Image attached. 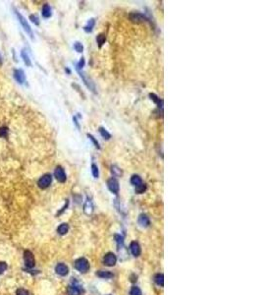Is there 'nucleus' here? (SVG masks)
Returning a JSON list of instances; mask_svg holds the SVG:
<instances>
[{"label":"nucleus","mask_w":262,"mask_h":295,"mask_svg":"<svg viewBox=\"0 0 262 295\" xmlns=\"http://www.w3.org/2000/svg\"><path fill=\"white\" fill-rule=\"evenodd\" d=\"M75 268H76L79 273L85 274L90 269V264L86 258H79L75 262Z\"/></svg>","instance_id":"nucleus-1"},{"label":"nucleus","mask_w":262,"mask_h":295,"mask_svg":"<svg viewBox=\"0 0 262 295\" xmlns=\"http://www.w3.org/2000/svg\"><path fill=\"white\" fill-rule=\"evenodd\" d=\"M15 14L17 15V17H18V19H19V21H20L21 25H22V26H23V28H24V29H25V31L28 32V34H29V36L31 37V39H34V32H32L31 28L30 27L29 23L27 22V20L25 19V17L23 16V15H21L20 12H19L18 10H15Z\"/></svg>","instance_id":"nucleus-2"},{"label":"nucleus","mask_w":262,"mask_h":295,"mask_svg":"<svg viewBox=\"0 0 262 295\" xmlns=\"http://www.w3.org/2000/svg\"><path fill=\"white\" fill-rule=\"evenodd\" d=\"M51 182H52V176L50 174H44L37 181V185L40 189H46L50 186Z\"/></svg>","instance_id":"nucleus-3"},{"label":"nucleus","mask_w":262,"mask_h":295,"mask_svg":"<svg viewBox=\"0 0 262 295\" xmlns=\"http://www.w3.org/2000/svg\"><path fill=\"white\" fill-rule=\"evenodd\" d=\"M24 260H25V265L28 269H32L35 267V257L31 251L26 250L24 252Z\"/></svg>","instance_id":"nucleus-4"},{"label":"nucleus","mask_w":262,"mask_h":295,"mask_svg":"<svg viewBox=\"0 0 262 295\" xmlns=\"http://www.w3.org/2000/svg\"><path fill=\"white\" fill-rule=\"evenodd\" d=\"M107 187L108 189L114 194H118L119 193V182L115 177H111L108 180H107Z\"/></svg>","instance_id":"nucleus-5"},{"label":"nucleus","mask_w":262,"mask_h":295,"mask_svg":"<svg viewBox=\"0 0 262 295\" xmlns=\"http://www.w3.org/2000/svg\"><path fill=\"white\" fill-rule=\"evenodd\" d=\"M67 294L68 295H83V289L81 285L77 283L71 284L67 289Z\"/></svg>","instance_id":"nucleus-6"},{"label":"nucleus","mask_w":262,"mask_h":295,"mask_svg":"<svg viewBox=\"0 0 262 295\" xmlns=\"http://www.w3.org/2000/svg\"><path fill=\"white\" fill-rule=\"evenodd\" d=\"M54 176H55V178L57 179L59 182H61V183L65 182V181H66V179H67L66 173H65V170L63 169L62 166H57V167L55 168V170H54Z\"/></svg>","instance_id":"nucleus-7"},{"label":"nucleus","mask_w":262,"mask_h":295,"mask_svg":"<svg viewBox=\"0 0 262 295\" xmlns=\"http://www.w3.org/2000/svg\"><path fill=\"white\" fill-rule=\"evenodd\" d=\"M78 72H79V76H81V78L83 79V83L86 84V86H87L88 89H90V90H91L93 93H95V87H94V84H93V82L90 80V78H87V77L86 76L85 73H83L82 71H78Z\"/></svg>","instance_id":"nucleus-8"},{"label":"nucleus","mask_w":262,"mask_h":295,"mask_svg":"<svg viewBox=\"0 0 262 295\" xmlns=\"http://www.w3.org/2000/svg\"><path fill=\"white\" fill-rule=\"evenodd\" d=\"M103 262L106 266L108 267H112L116 264L117 262V257L113 254V253H107V254L104 256V259Z\"/></svg>","instance_id":"nucleus-9"},{"label":"nucleus","mask_w":262,"mask_h":295,"mask_svg":"<svg viewBox=\"0 0 262 295\" xmlns=\"http://www.w3.org/2000/svg\"><path fill=\"white\" fill-rule=\"evenodd\" d=\"M14 79L19 83V84H23L26 81V76H25V72L23 71L22 69H17L14 71Z\"/></svg>","instance_id":"nucleus-10"},{"label":"nucleus","mask_w":262,"mask_h":295,"mask_svg":"<svg viewBox=\"0 0 262 295\" xmlns=\"http://www.w3.org/2000/svg\"><path fill=\"white\" fill-rule=\"evenodd\" d=\"M55 270L59 275H62V277H65V275H67L69 274V268L65 264H62V263H60L56 266Z\"/></svg>","instance_id":"nucleus-11"},{"label":"nucleus","mask_w":262,"mask_h":295,"mask_svg":"<svg viewBox=\"0 0 262 295\" xmlns=\"http://www.w3.org/2000/svg\"><path fill=\"white\" fill-rule=\"evenodd\" d=\"M130 249H131V252L133 253V255L135 257H138L140 255V246L138 242H135V241H133L132 243H131V245H130Z\"/></svg>","instance_id":"nucleus-12"},{"label":"nucleus","mask_w":262,"mask_h":295,"mask_svg":"<svg viewBox=\"0 0 262 295\" xmlns=\"http://www.w3.org/2000/svg\"><path fill=\"white\" fill-rule=\"evenodd\" d=\"M131 19L135 22H148V19L140 13H134L131 15Z\"/></svg>","instance_id":"nucleus-13"},{"label":"nucleus","mask_w":262,"mask_h":295,"mask_svg":"<svg viewBox=\"0 0 262 295\" xmlns=\"http://www.w3.org/2000/svg\"><path fill=\"white\" fill-rule=\"evenodd\" d=\"M83 210H85V213L87 214H90L93 212V205H92L91 200L88 198V197L87 198L85 206H83Z\"/></svg>","instance_id":"nucleus-14"},{"label":"nucleus","mask_w":262,"mask_h":295,"mask_svg":"<svg viewBox=\"0 0 262 295\" xmlns=\"http://www.w3.org/2000/svg\"><path fill=\"white\" fill-rule=\"evenodd\" d=\"M138 223L143 227H147L149 224H150V221H149V218L146 214H140L138 217Z\"/></svg>","instance_id":"nucleus-15"},{"label":"nucleus","mask_w":262,"mask_h":295,"mask_svg":"<svg viewBox=\"0 0 262 295\" xmlns=\"http://www.w3.org/2000/svg\"><path fill=\"white\" fill-rule=\"evenodd\" d=\"M131 183H132V185H134L135 187H138L139 185H142L143 182H142V177L137 175V174H135V175H133L132 177H131Z\"/></svg>","instance_id":"nucleus-16"},{"label":"nucleus","mask_w":262,"mask_h":295,"mask_svg":"<svg viewBox=\"0 0 262 295\" xmlns=\"http://www.w3.org/2000/svg\"><path fill=\"white\" fill-rule=\"evenodd\" d=\"M94 25H95V20L94 19H90V20L87 22V24L83 27V30H85V32H87V34H90V32H92Z\"/></svg>","instance_id":"nucleus-17"},{"label":"nucleus","mask_w":262,"mask_h":295,"mask_svg":"<svg viewBox=\"0 0 262 295\" xmlns=\"http://www.w3.org/2000/svg\"><path fill=\"white\" fill-rule=\"evenodd\" d=\"M42 16L43 18H50L51 15H52V13H51V7L48 5V4H44V6L42 7Z\"/></svg>","instance_id":"nucleus-18"},{"label":"nucleus","mask_w":262,"mask_h":295,"mask_svg":"<svg viewBox=\"0 0 262 295\" xmlns=\"http://www.w3.org/2000/svg\"><path fill=\"white\" fill-rule=\"evenodd\" d=\"M96 275L97 277H99V278H113V274L110 273V271H104V270H99V271H97L96 273Z\"/></svg>","instance_id":"nucleus-19"},{"label":"nucleus","mask_w":262,"mask_h":295,"mask_svg":"<svg viewBox=\"0 0 262 295\" xmlns=\"http://www.w3.org/2000/svg\"><path fill=\"white\" fill-rule=\"evenodd\" d=\"M69 231V225L67 223H62L60 224L57 228V232L60 234V235H64V234H66Z\"/></svg>","instance_id":"nucleus-20"},{"label":"nucleus","mask_w":262,"mask_h":295,"mask_svg":"<svg viewBox=\"0 0 262 295\" xmlns=\"http://www.w3.org/2000/svg\"><path fill=\"white\" fill-rule=\"evenodd\" d=\"M105 41H106V36H105V35L100 34V35H98V36H96V43H97L98 47H99V48L105 43Z\"/></svg>","instance_id":"nucleus-21"},{"label":"nucleus","mask_w":262,"mask_h":295,"mask_svg":"<svg viewBox=\"0 0 262 295\" xmlns=\"http://www.w3.org/2000/svg\"><path fill=\"white\" fill-rule=\"evenodd\" d=\"M99 133L101 135V137L105 140H109L111 138V134L103 127H99Z\"/></svg>","instance_id":"nucleus-22"},{"label":"nucleus","mask_w":262,"mask_h":295,"mask_svg":"<svg viewBox=\"0 0 262 295\" xmlns=\"http://www.w3.org/2000/svg\"><path fill=\"white\" fill-rule=\"evenodd\" d=\"M21 54H22V57H23V59H24V62H25V64L27 65V66H31V59H30V57H29V55H28L27 51L23 49Z\"/></svg>","instance_id":"nucleus-23"},{"label":"nucleus","mask_w":262,"mask_h":295,"mask_svg":"<svg viewBox=\"0 0 262 295\" xmlns=\"http://www.w3.org/2000/svg\"><path fill=\"white\" fill-rule=\"evenodd\" d=\"M154 280H155V282L158 285H160V286L164 285V277H163L162 274H157L155 277H154Z\"/></svg>","instance_id":"nucleus-24"},{"label":"nucleus","mask_w":262,"mask_h":295,"mask_svg":"<svg viewBox=\"0 0 262 295\" xmlns=\"http://www.w3.org/2000/svg\"><path fill=\"white\" fill-rule=\"evenodd\" d=\"M111 172H112V174H113L114 177L122 175V171H121L120 168L117 167L116 165H112V166H111Z\"/></svg>","instance_id":"nucleus-25"},{"label":"nucleus","mask_w":262,"mask_h":295,"mask_svg":"<svg viewBox=\"0 0 262 295\" xmlns=\"http://www.w3.org/2000/svg\"><path fill=\"white\" fill-rule=\"evenodd\" d=\"M91 171L94 178H98V177H99V170H98V167L95 163H92L91 165Z\"/></svg>","instance_id":"nucleus-26"},{"label":"nucleus","mask_w":262,"mask_h":295,"mask_svg":"<svg viewBox=\"0 0 262 295\" xmlns=\"http://www.w3.org/2000/svg\"><path fill=\"white\" fill-rule=\"evenodd\" d=\"M87 137H88V139H90V141L93 143V145H94V147L96 148V149H100V146H99V143H98V141H97V140L94 138V137H93V136L91 135V134H90V133H87Z\"/></svg>","instance_id":"nucleus-27"},{"label":"nucleus","mask_w":262,"mask_h":295,"mask_svg":"<svg viewBox=\"0 0 262 295\" xmlns=\"http://www.w3.org/2000/svg\"><path fill=\"white\" fill-rule=\"evenodd\" d=\"M74 48L77 52H79V53H82L83 51V46L81 43H79V41H76V43H74Z\"/></svg>","instance_id":"nucleus-28"},{"label":"nucleus","mask_w":262,"mask_h":295,"mask_svg":"<svg viewBox=\"0 0 262 295\" xmlns=\"http://www.w3.org/2000/svg\"><path fill=\"white\" fill-rule=\"evenodd\" d=\"M146 190V185L144 183H142V185H139L138 187H135V193H138V194H142Z\"/></svg>","instance_id":"nucleus-29"},{"label":"nucleus","mask_w":262,"mask_h":295,"mask_svg":"<svg viewBox=\"0 0 262 295\" xmlns=\"http://www.w3.org/2000/svg\"><path fill=\"white\" fill-rule=\"evenodd\" d=\"M131 295H142V290H140L138 286H133L131 288L130 291Z\"/></svg>","instance_id":"nucleus-30"},{"label":"nucleus","mask_w":262,"mask_h":295,"mask_svg":"<svg viewBox=\"0 0 262 295\" xmlns=\"http://www.w3.org/2000/svg\"><path fill=\"white\" fill-rule=\"evenodd\" d=\"M8 135V128L3 126V127H0V137H7Z\"/></svg>","instance_id":"nucleus-31"},{"label":"nucleus","mask_w":262,"mask_h":295,"mask_svg":"<svg viewBox=\"0 0 262 295\" xmlns=\"http://www.w3.org/2000/svg\"><path fill=\"white\" fill-rule=\"evenodd\" d=\"M83 66H85V58L82 57L81 60L79 61V63L76 65V68H77L78 71H81V69H83Z\"/></svg>","instance_id":"nucleus-32"},{"label":"nucleus","mask_w":262,"mask_h":295,"mask_svg":"<svg viewBox=\"0 0 262 295\" xmlns=\"http://www.w3.org/2000/svg\"><path fill=\"white\" fill-rule=\"evenodd\" d=\"M7 270V264L5 262H0V274H2Z\"/></svg>","instance_id":"nucleus-33"},{"label":"nucleus","mask_w":262,"mask_h":295,"mask_svg":"<svg viewBox=\"0 0 262 295\" xmlns=\"http://www.w3.org/2000/svg\"><path fill=\"white\" fill-rule=\"evenodd\" d=\"M16 293H17V295H30V293L28 292L26 289H24V288H19V289H17V292H16Z\"/></svg>","instance_id":"nucleus-34"},{"label":"nucleus","mask_w":262,"mask_h":295,"mask_svg":"<svg viewBox=\"0 0 262 295\" xmlns=\"http://www.w3.org/2000/svg\"><path fill=\"white\" fill-rule=\"evenodd\" d=\"M30 19H31V21L32 23H35L36 26L39 25V18H37V16H35V15H31V16H30Z\"/></svg>","instance_id":"nucleus-35"},{"label":"nucleus","mask_w":262,"mask_h":295,"mask_svg":"<svg viewBox=\"0 0 262 295\" xmlns=\"http://www.w3.org/2000/svg\"><path fill=\"white\" fill-rule=\"evenodd\" d=\"M73 120H74V122H75V124H76V126H77V127L79 129V122H78V119H77V117L76 116H74L73 117Z\"/></svg>","instance_id":"nucleus-36"},{"label":"nucleus","mask_w":262,"mask_h":295,"mask_svg":"<svg viewBox=\"0 0 262 295\" xmlns=\"http://www.w3.org/2000/svg\"><path fill=\"white\" fill-rule=\"evenodd\" d=\"M0 64H2V57H1V55H0Z\"/></svg>","instance_id":"nucleus-37"},{"label":"nucleus","mask_w":262,"mask_h":295,"mask_svg":"<svg viewBox=\"0 0 262 295\" xmlns=\"http://www.w3.org/2000/svg\"><path fill=\"white\" fill-rule=\"evenodd\" d=\"M66 71H67V73H69V74L71 73V71H70V70H69L68 68H66Z\"/></svg>","instance_id":"nucleus-38"}]
</instances>
